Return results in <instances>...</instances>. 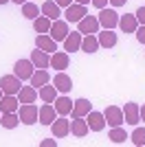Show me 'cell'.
<instances>
[{"label": "cell", "mask_w": 145, "mask_h": 147, "mask_svg": "<svg viewBox=\"0 0 145 147\" xmlns=\"http://www.w3.org/2000/svg\"><path fill=\"white\" fill-rule=\"evenodd\" d=\"M72 2H77V5H88L90 0H72Z\"/></svg>", "instance_id": "obj_41"}, {"label": "cell", "mask_w": 145, "mask_h": 147, "mask_svg": "<svg viewBox=\"0 0 145 147\" xmlns=\"http://www.w3.org/2000/svg\"><path fill=\"white\" fill-rule=\"evenodd\" d=\"M55 110H57V117H66L72 112V99H68L66 94H62V97H55L53 101Z\"/></svg>", "instance_id": "obj_21"}, {"label": "cell", "mask_w": 145, "mask_h": 147, "mask_svg": "<svg viewBox=\"0 0 145 147\" xmlns=\"http://www.w3.org/2000/svg\"><path fill=\"white\" fill-rule=\"evenodd\" d=\"M57 119V110H55L53 103H44L42 108H40V117H37V121L42 123V125H48L51 127V123Z\"/></svg>", "instance_id": "obj_20"}, {"label": "cell", "mask_w": 145, "mask_h": 147, "mask_svg": "<svg viewBox=\"0 0 145 147\" xmlns=\"http://www.w3.org/2000/svg\"><path fill=\"white\" fill-rule=\"evenodd\" d=\"M2 97H5V92H2V88H0V99H2Z\"/></svg>", "instance_id": "obj_44"}, {"label": "cell", "mask_w": 145, "mask_h": 147, "mask_svg": "<svg viewBox=\"0 0 145 147\" xmlns=\"http://www.w3.org/2000/svg\"><path fill=\"white\" fill-rule=\"evenodd\" d=\"M97 20H99V24H101V29H115V26H119V13L115 11V9H99V16H97Z\"/></svg>", "instance_id": "obj_3"}, {"label": "cell", "mask_w": 145, "mask_h": 147, "mask_svg": "<svg viewBox=\"0 0 145 147\" xmlns=\"http://www.w3.org/2000/svg\"><path fill=\"white\" fill-rule=\"evenodd\" d=\"M40 145H42V147H55L57 143H55V136H53V138H44V141L40 143Z\"/></svg>", "instance_id": "obj_37"}, {"label": "cell", "mask_w": 145, "mask_h": 147, "mask_svg": "<svg viewBox=\"0 0 145 147\" xmlns=\"http://www.w3.org/2000/svg\"><path fill=\"white\" fill-rule=\"evenodd\" d=\"M125 2H127V0H110V5H112V7H123Z\"/></svg>", "instance_id": "obj_38"}, {"label": "cell", "mask_w": 145, "mask_h": 147, "mask_svg": "<svg viewBox=\"0 0 145 147\" xmlns=\"http://www.w3.org/2000/svg\"><path fill=\"white\" fill-rule=\"evenodd\" d=\"M22 16L26 20H35L37 16H42V9H40L35 2H29V0H26V2L22 5Z\"/></svg>", "instance_id": "obj_29"}, {"label": "cell", "mask_w": 145, "mask_h": 147, "mask_svg": "<svg viewBox=\"0 0 145 147\" xmlns=\"http://www.w3.org/2000/svg\"><path fill=\"white\" fill-rule=\"evenodd\" d=\"M90 2H92V7H97V9H106L110 0H90Z\"/></svg>", "instance_id": "obj_36"}, {"label": "cell", "mask_w": 145, "mask_h": 147, "mask_svg": "<svg viewBox=\"0 0 145 147\" xmlns=\"http://www.w3.org/2000/svg\"><path fill=\"white\" fill-rule=\"evenodd\" d=\"M103 117H106V125L110 127H117V125H123V108L119 105H108L106 110H103Z\"/></svg>", "instance_id": "obj_5"}, {"label": "cell", "mask_w": 145, "mask_h": 147, "mask_svg": "<svg viewBox=\"0 0 145 147\" xmlns=\"http://www.w3.org/2000/svg\"><path fill=\"white\" fill-rule=\"evenodd\" d=\"M40 9H42V16H46V18H51V20H57L62 16V7L57 5L55 0H46V2H42Z\"/></svg>", "instance_id": "obj_22"}, {"label": "cell", "mask_w": 145, "mask_h": 147, "mask_svg": "<svg viewBox=\"0 0 145 147\" xmlns=\"http://www.w3.org/2000/svg\"><path fill=\"white\" fill-rule=\"evenodd\" d=\"M35 46H37V49H42V51H46V53H51V55L57 51V42H55L48 33H37V35H35Z\"/></svg>", "instance_id": "obj_16"}, {"label": "cell", "mask_w": 145, "mask_h": 147, "mask_svg": "<svg viewBox=\"0 0 145 147\" xmlns=\"http://www.w3.org/2000/svg\"><path fill=\"white\" fill-rule=\"evenodd\" d=\"M64 16H66V22H79V20L84 18V16H88V9H86V5H77V2H70V5L66 7Z\"/></svg>", "instance_id": "obj_10"}, {"label": "cell", "mask_w": 145, "mask_h": 147, "mask_svg": "<svg viewBox=\"0 0 145 147\" xmlns=\"http://www.w3.org/2000/svg\"><path fill=\"white\" fill-rule=\"evenodd\" d=\"M134 16L139 20V24H145V7H139V9L134 11Z\"/></svg>", "instance_id": "obj_34"}, {"label": "cell", "mask_w": 145, "mask_h": 147, "mask_svg": "<svg viewBox=\"0 0 145 147\" xmlns=\"http://www.w3.org/2000/svg\"><path fill=\"white\" fill-rule=\"evenodd\" d=\"M29 59L33 61V66H35V68H51V53L37 49V46H35V51H31Z\"/></svg>", "instance_id": "obj_15"}, {"label": "cell", "mask_w": 145, "mask_h": 147, "mask_svg": "<svg viewBox=\"0 0 145 147\" xmlns=\"http://www.w3.org/2000/svg\"><path fill=\"white\" fill-rule=\"evenodd\" d=\"M86 123H88L90 132H103V127H106V117H103V112L90 110L86 114Z\"/></svg>", "instance_id": "obj_11"}, {"label": "cell", "mask_w": 145, "mask_h": 147, "mask_svg": "<svg viewBox=\"0 0 145 147\" xmlns=\"http://www.w3.org/2000/svg\"><path fill=\"white\" fill-rule=\"evenodd\" d=\"M108 138H110L112 143H115V145H121V143H125L127 138H130V136H127V132H125L123 127H121V125H117V127H112V129H110Z\"/></svg>", "instance_id": "obj_31"}, {"label": "cell", "mask_w": 145, "mask_h": 147, "mask_svg": "<svg viewBox=\"0 0 145 147\" xmlns=\"http://www.w3.org/2000/svg\"><path fill=\"white\" fill-rule=\"evenodd\" d=\"M99 29H101V24H99L97 16H84V18L77 22V31L84 33V35H88V33H99Z\"/></svg>", "instance_id": "obj_7"}, {"label": "cell", "mask_w": 145, "mask_h": 147, "mask_svg": "<svg viewBox=\"0 0 145 147\" xmlns=\"http://www.w3.org/2000/svg\"><path fill=\"white\" fill-rule=\"evenodd\" d=\"M68 33H70V29H68V22H66V20H62V18L53 20V24H51V31H48V35L53 37L55 42H64Z\"/></svg>", "instance_id": "obj_4"}, {"label": "cell", "mask_w": 145, "mask_h": 147, "mask_svg": "<svg viewBox=\"0 0 145 147\" xmlns=\"http://www.w3.org/2000/svg\"><path fill=\"white\" fill-rule=\"evenodd\" d=\"M31 86L35 88H42L44 84H48L51 81V73H48L46 68H37V70H33V75H31Z\"/></svg>", "instance_id": "obj_24"}, {"label": "cell", "mask_w": 145, "mask_h": 147, "mask_svg": "<svg viewBox=\"0 0 145 147\" xmlns=\"http://www.w3.org/2000/svg\"><path fill=\"white\" fill-rule=\"evenodd\" d=\"M11 2H16V5H24L26 0H11Z\"/></svg>", "instance_id": "obj_42"}, {"label": "cell", "mask_w": 145, "mask_h": 147, "mask_svg": "<svg viewBox=\"0 0 145 147\" xmlns=\"http://www.w3.org/2000/svg\"><path fill=\"white\" fill-rule=\"evenodd\" d=\"M18 117H20V123H24V125H33V123H37L40 108L33 105V103H22L18 108Z\"/></svg>", "instance_id": "obj_1"}, {"label": "cell", "mask_w": 145, "mask_h": 147, "mask_svg": "<svg viewBox=\"0 0 145 147\" xmlns=\"http://www.w3.org/2000/svg\"><path fill=\"white\" fill-rule=\"evenodd\" d=\"M0 117H2V112H0Z\"/></svg>", "instance_id": "obj_45"}, {"label": "cell", "mask_w": 145, "mask_h": 147, "mask_svg": "<svg viewBox=\"0 0 145 147\" xmlns=\"http://www.w3.org/2000/svg\"><path fill=\"white\" fill-rule=\"evenodd\" d=\"M119 29L123 33H136L139 29V20L134 13H125V16H119Z\"/></svg>", "instance_id": "obj_17"}, {"label": "cell", "mask_w": 145, "mask_h": 147, "mask_svg": "<svg viewBox=\"0 0 145 147\" xmlns=\"http://www.w3.org/2000/svg\"><path fill=\"white\" fill-rule=\"evenodd\" d=\"M51 132H53L55 138H66L70 134V121L66 117H57L53 123H51Z\"/></svg>", "instance_id": "obj_8"}, {"label": "cell", "mask_w": 145, "mask_h": 147, "mask_svg": "<svg viewBox=\"0 0 145 147\" xmlns=\"http://www.w3.org/2000/svg\"><path fill=\"white\" fill-rule=\"evenodd\" d=\"M81 51L84 53H97L99 51V40H97V33H88L81 40Z\"/></svg>", "instance_id": "obj_28"}, {"label": "cell", "mask_w": 145, "mask_h": 147, "mask_svg": "<svg viewBox=\"0 0 145 147\" xmlns=\"http://www.w3.org/2000/svg\"><path fill=\"white\" fill-rule=\"evenodd\" d=\"M130 141H132V145H136V147H143L145 145V125L134 129L132 134H130Z\"/></svg>", "instance_id": "obj_33"}, {"label": "cell", "mask_w": 145, "mask_h": 147, "mask_svg": "<svg viewBox=\"0 0 145 147\" xmlns=\"http://www.w3.org/2000/svg\"><path fill=\"white\" fill-rule=\"evenodd\" d=\"M33 70H35V66H33V61H31V59H18L16 64H13V73L18 75L22 81L31 79Z\"/></svg>", "instance_id": "obj_9"}, {"label": "cell", "mask_w": 145, "mask_h": 147, "mask_svg": "<svg viewBox=\"0 0 145 147\" xmlns=\"http://www.w3.org/2000/svg\"><path fill=\"white\" fill-rule=\"evenodd\" d=\"M7 2H11V0H0V5H7Z\"/></svg>", "instance_id": "obj_43"}, {"label": "cell", "mask_w": 145, "mask_h": 147, "mask_svg": "<svg viewBox=\"0 0 145 147\" xmlns=\"http://www.w3.org/2000/svg\"><path fill=\"white\" fill-rule=\"evenodd\" d=\"M70 66V53L68 51H55L51 55V68L55 70H66Z\"/></svg>", "instance_id": "obj_13"}, {"label": "cell", "mask_w": 145, "mask_h": 147, "mask_svg": "<svg viewBox=\"0 0 145 147\" xmlns=\"http://www.w3.org/2000/svg\"><path fill=\"white\" fill-rule=\"evenodd\" d=\"M18 108H20L18 94H5L0 99V112H18Z\"/></svg>", "instance_id": "obj_23"}, {"label": "cell", "mask_w": 145, "mask_h": 147, "mask_svg": "<svg viewBox=\"0 0 145 147\" xmlns=\"http://www.w3.org/2000/svg\"><path fill=\"white\" fill-rule=\"evenodd\" d=\"M40 97L37 94V88L35 86H22L18 92V99H20V103H35V99Z\"/></svg>", "instance_id": "obj_25"}, {"label": "cell", "mask_w": 145, "mask_h": 147, "mask_svg": "<svg viewBox=\"0 0 145 147\" xmlns=\"http://www.w3.org/2000/svg\"><path fill=\"white\" fill-rule=\"evenodd\" d=\"M141 121H143V123H145V103H143V105H141Z\"/></svg>", "instance_id": "obj_40"}, {"label": "cell", "mask_w": 145, "mask_h": 147, "mask_svg": "<svg viewBox=\"0 0 145 147\" xmlns=\"http://www.w3.org/2000/svg\"><path fill=\"white\" fill-rule=\"evenodd\" d=\"M81 40H84V33H79V31H72V33H68L66 40H64V51H68V53L81 51Z\"/></svg>", "instance_id": "obj_18"}, {"label": "cell", "mask_w": 145, "mask_h": 147, "mask_svg": "<svg viewBox=\"0 0 145 147\" xmlns=\"http://www.w3.org/2000/svg\"><path fill=\"white\" fill-rule=\"evenodd\" d=\"M97 40H99V46H101V49H115L117 42H119L115 29H103V31H99V33H97Z\"/></svg>", "instance_id": "obj_14"}, {"label": "cell", "mask_w": 145, "mask_h": 147, "mask_svg": "<svg viewBox=\"0 0 145 147\" xmlns=\"http://www.w3.org/2000/svg\"><path fill=\"white\" fill-rule=\"evenodd\" d=\"M136 40H139L141 44H145V24H141L139 29H136Z\"/></svg>", "instance_id": "obj_35"}, {"label": "cell", "mask_w": 145, "mask_h": 147, "mask_svg": "<svg viewBox=\"0 0 145 147\" xmlns=\"http://www.w3.org/2000/svg\"><path fill=\"white\" fill-rule=\"evenodd\" d=\"M123 119H125V123H130V125H139L141 123V105L136 103V101H127V103L123 105Z\"/></svg>", "instance_id": "obj_6"}, {"label": "cell", "mask_w": 145, "mask_h": 147, "mask_svg": "<svg viewBox=\"0 0 145 147\" xmlns=\"http://www.w3.org/2000/svg\"><path fill=\"white\" fill-rule=\"evenodd\" d=\"M70 132H72V136L84 138V136H88L90 127H88V123H86L84 117H72V121H70Z\"/></svg>", "instance_id": "obj_19"}, {"label": "cell", "mask_w": 145, "mask_h": 147, "mask_svg": "<svg viewBox=\"0 0 145 147\" xmlns=\"http://www.w3.org/2000/svg\"><path fill=\"white\" fill-rule=\"evenodd\" d=\"M55 2H57V5H60V7H68V5H70V2H72V0H55Z\"/></svg>", "instance_id": "obj_39"}, {"label": "cell", "mask_w": 145, "mask_h": 147, "mask_svg": "<svg viewBox=\"0 0 145 147\" xmlns=\"http://www.w3.org/2000/svg\"><path fill=\"white\" fill-rule=\"evenodd\" d=\"M53 86L57 88V92L68 94V92L72 90V79L64 73V70H57V73H55V77H53Z\"/></svg>", "instance_id": "obj_12"}, {"label": "cell", "mask_w": 145, "mask_h": 147, "mask_svg": "<svg viewBox=\"0 0 145 147\" xmlns=\"http://www.w3.org/2000/svg\"><path fill=\"white\" fill-rule=\"evenodd\" d=\"M51 24H53V20L46 18V16H37V18L33 20V29H35V33H48V31H51Z\"/></svg>", "instance_id": "obj_32"}, {"label": "cell", "mask_w": 145, "mask_h": 147, "mask_svg": "<svg viewBox=\"0 0 145 147\" xmlns=\"http://www.w3.org/2000/svg\"><path fill=\"white\" fill-rule=\"evenodd\" d=\"M0 88H2L5 94H18L20 88H22V79H20L16 73L2 75V79H0Z\"/></svg>", "instance_id": "obj_2"}, {"label": "cell", "mask_w": 145, "mask_h": 147, "mask_svg": "<svg viewBox=\"0 0 145 147\" xmlns=\"http://www.w3.org/2000/svg\"><path fill=\"white\" fill-rule=\"evenodd\" d=\"M37 94H40V99H42L44 103H53L55 97H57V88L48 81V84H44L42 88H37Z\"/></svg>", "instance_id": "obj_26"}, {"label": "cell", "mask_w": 145, "mask_h": 147, "mask_svg": "<svg viewBox=\"0 0 145 147\" xmlns=\"http://www.w3.org/2000/svg\"><path fill=\"white\" fill-rule=\"evenodd\" d=\"M92 110V103L88 99H77V101H72V117H86L88 112Z\"/></svg>", "instance_id": "obj_27"}, {"label": "cell", "mask_w": 145, "mask_h": 147, "mask_svg": "<svg viewBox=\"0 0 145 147\" xmlns=\"http://www.w3.org/2000/svg\"><path fill=\"white\" fill-rule=\"evenodd\" d=\"M0 123H2V127H7V129L18 127V123H20L18 112H2V117H0Z\"/></svg>", "instance_id": "obj_30"}]
</instances>
